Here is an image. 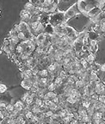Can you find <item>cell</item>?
I'll return each instance as SVG.
<instances>
[{"instance_id":"1","label":"cell","mask_w":105,"mask_h":124,"mask_svg":"<svg viewBox=\"0 0 105 124\" xmlns=\"http://www.w3.org/2000/svg\"><path fill=\"white\" fill-rule=\"evenodd\" d=\"M78 10L80 13L85 16L86 14L91 10L93 8L97 6V1H90V0H79L77 2Z\"/></svg>"},{"instance_id":"2","label":"cell","mask_w":105,"mask_h":124,"mask_svg":"<svg viewBox=\"0 0 105 124\" xmlns=\"http://www.w3.org/2000/svg\"><path fill=\"white\" fill-rule=\"evenodd\" d=\"M65 21V12L56 11L54 13L50 14V21L49 23H51L53 27L60 25L61 23Z\"/></svg>"},{"instance_id":"3","label":"cell","mask_w":105,"mask_h":124,"mask_svg":"<svg viewBox=\"0 0 105 124\" xmlns=\"http://www.w3.org/2000/svg\"><path fill=\"white\" fill-rule=\"evenodd\" d=\"M78 15H82V14L80 13L79 10H78V5H77V2H76L73 5L71 6L68 10L65 12V21H66V23H68L69 20L73 17H76L77 16H78Z\"/></svg>"},{"instance_id":"4","label":"cell","mask_w":105,"mask_h":124,"mask_svg":"<svg viewBox=\"0 0 105 124\" xmlns=\"http://www.w3.org/2000/svg\"><path fill=\"white\" fill-rule=\"evenodd\" d=\"M29 24L30 32L34 36L36 37L37 35H39L40 34L44 33V29L45 25H43L41 23H28Z\"/></svg>"},{"instance_id":"5","label":"cell","mask_w":105,"mask_h":124,"mask_svg":"<svg viewBox=\"0 0 105 124\" xmlns=\"http://www.w3.org/2000/svg\"><path fill=\"white\" fill-rule=\"evenodd\" d=\"M65 30H66V35L69 37L70 40H72V41H73L78 38V35H79V31H77L73 27H72V26H70V25L66 26V27L65 28Z\"/></svg>"},{"instance_id":"6","label":"cell","mask_w":105,"mask_h":124,"mask_svg":"<svg viewBox=\"0 0 105 124\" xmlns=\"http://www.w3.org/2000/svg\"><path fill=\"white\" fill-rule=\"evenodd\" d=\"M58 5L59 1H53L51 4L43 7V12L46 14H49V15L54 13V12L58 11Z\"/></svg>"},{"instance_id":"7","label":"cell","mask_w":105,"mask_h":124,"mask_svg":"<svg viewBox=\"0 0 105 124\" xmlns=\"http://www.w3.org/2000/svg\"><path fill=\"white\" fill-rule=\"evenodd\" d=\"M86 35H87V37L89 38L90 41H97V42H98L102 39V35H99V34H97L94 30L87 31Z\"/></svg>"},{"instance_id":"8","label":"cell","mask_w":105,"mask_h":124,"mask_svg":"<svg viewBox=\"0 0 105 124\" xmlns=\"http://www.w3.org/2000/svg\"><path fill=\"white\" fill-rule=\"evenodd\" d=\"M83 46H84V44H83V41H82L81 39L77 38L75 41H74V44H73V48L76 52V54H78V53L82 52V49H83Z\"/></svg>"},{"instance_id":"9","label":"cell","mask_w":105,"mask_h":124,"mask_svg":"<svg viewBox=\"0 0 105 124\" xmlns=\"http://www.w3.org/2000/svg\"><path fill=\"white\" fill-rule=\"evenodd\" d=\"M102 12V10H101V9L100 8H98L97 6V7H95V8H93L91 10H90L89 12H88L87 14H86V16H85V17H87V18H93V17H97V16L99 15L100 13Z\"/></svg>"},{"instance_id":"10","label":"cell","mask_w":105,"mask_h":124,"mask_svg":"<svg viewBox=\"0 0 105 124\" xmlns=\"http://www.w3.org/2000/svg\"><path fill=\"white\" fill-rule=\"evenodd\" d=\"M20 16H21V21L22 22H24V23H29V21H30V18H31V14L23 9V10L21 11V13H20Z\"/></svg>"},{"instance_id":"11","label":"cell","mask_w":105,"mask_h":124,"mask_svg":"<svg viewBox=\"0 0 105 124\" xmlns=\"http://www.w3.org/2000/svg\"><path fill=\"white\" fill-rule=\"evenodd\" d=\"M44 33L48 35H53V34H54V27H53L51 23L46 24V25H45V29H44Z\"/></svg>"},{"instance_id":"12","label":"cell","mask_w":105,"mask_h":124,"mask_svg":"<svg viewBox=\"0 0 105 124\" xmlns=\"http://www.w3.org/2000/svg\"><path fill=\"white\" fill-rule=\"evenodd\" d=\"M46 38H47V34H45V33H41V34H40L39 35H37V36H36V44H37V46H41V45L45 41Z\"/></svg>"},{"instance_id":"13","label":"cell","mask_w":105,"mask_h":124,"mask_svg":"<svg viewBox=\"0 0 105 124\" xmlns=\"http://www.w3.org/2000/svg\"><path fill=\"white\" fill-rule=\"evenodd\" d=\"M49 21H50V15H49V14H46V13L41 14L40 23H42L43 25H46V24L49 23Z\"/></svg>"},{"instance_id":"14","label":"cell","mask_w":105,"mask_h":124,"mask_svg":"<svg viewBox=\"0 0 105 124\" xmlns=\"http://www.w3.org/2000/svg\"><path fill=\"white\" fill-rule=\"evenodd\" d=\"M21 85L22 88H24V89L27 90L28 91H29L30 89L32 88V86H33V84L31 83L30 80H22L21 83Z\"/></svg>"},{"instance_id":"15","label":"cell","mask_w":105,"mask_h":124,"mask_svg":"<svg viewBox=\"0 0 105 124\" xmlns=\"http://www.w3.org/2000/svg\"><path fill=\"white\" fill-rule=\"evenodd\" d=\"M90 68H91V72H94L97 73V72H100V68H101V64L97 63V62H93L90 64Z\"/></svg>"},{"instance_id":"16","label":"cell","mask_w":105,"mask_h":124,"mask_svg":"<svg viewBox=\"0 0 105 124\" xmlns=\"http://www.w3.org/2000/svg\"><path fill=\"white\" fill-rule=\"evenodd\" d=\"M99 77L97 75V73L94 72H90V82H97V80H99Z\"/></svg>"},{"instance_id":"17","label":"cell","mask_w":105,"mask_h":124,"mask_svg":"<svg viewBox=\"0 0 105 124\" xmlns=\"http://www.w3.org/2000/svg\"><path fill=\"white\" fill-rule=\"evenodd\" d=\"M41 21V16L40 15H32L30 21L29 23H40Z\"/></svg>"},{"instance_id":"18","label":"cell","mask_w":105,"mask_h":124,"mask_svg":"<svg viewBox=\"0 0 105 124\" xmlns=\"http://www.w3.org/2000/svg\"><path fill=\"white\" fill-rule=\"evenodd\" d=\"M102 117H103V113L98 110H96L92 115V120H101Z\"/></svg>"},{"instance_id":"19","label":"cell","mask_w":105,"mask_h":124,"mask_svg":"<svg viewBox=\"0 0 105 124\" xmlns=\"http://www.w3.org/2000/svg\"><path fill=\"white\" fill-rule=\"evenodd\" d=\"M49 75V72H47V69H42L41 70V71H39V72H38V74H37V76L39 78H47Z\"/></svg>"},{"instance_id":"20","label":"cell","mask_w":105,"mask_h":124,"mask_svg":"<svg viewBox=\"0 0 105 124\" xmlns=\"http://www.w3.org/2000/svg\"><path fill=\"white\" fill-rule=\"evenodd\" d=\"M85 60H87V62H89L90 64H92L93 62H95L96 54H92V53H90V54H89L87 55V57H86Z\"/></svg>"},{"instance_id":"21","label":"cell","mask_w":105,"mask_h":124,"mask_svg":"<svg viewBox=\"0 0 105 124\" xmlns=\"http://www.w3.org/2000/svg\"><path fill=\"white\" fill-rule=\"evenodd\" d=\"M74 86H75V88L78 90H80L82 89L83 87H84V83H83V81H81V80L78 79L77 82H75V84H74Z\"/></svg>"},{"instance_id":"22","label":"cell","mask_w":105,"mask_h":124,"mask_svg":"<svg viewBox=\"0 0 105 124\" xmlns=\"http://www.w3.org/2000/svg\"><path fill=\"white\" fill-rule=\"evenodd\" d=\"M7 91V87L4 84H1L0 83V94H3V93L6 92Z\"/></svg>"},{"instance_id":"23","label":"cell","mask_w":105,"mask_h":124,"mask_svg":"<svg viewBox=\"0 0 105 124\" xmlns=\"http://www.w3.org/2000/svg\"><path fill=\"white\" fill-rule=\"evenodd\" d=\"M6 109H7V111L9 113L12 112V111H14V105L12 103H8L7 106H6Z\"/></svg>"},{"instance_id":"24","label":"cell","mask_w":105,"mask_h":124,"mask_svg":"<svg viewBox=\"0 0 105 124\" xmlns=\"http://www.w3.org/2000/svg\"><path fill=\"white\" fill-rule=\"evenodd\" d=\"M2 51L5 53L7 55H8V54H10V53H11V51H10V47H9V46H2Z\"/></svg>"},{"instance_id":"25","label":"cell","mask_w":105,"mask_h":124,"mask_svg":"<svg viewBox=\"0 0 105 124\" xmlns=\"http://www.w3.org/2000/svg\"><path fill=\"white\" fill-rule=\"evenodd\" d=\"M10 43V40H9V38H5L4 40V43H3V46H9Z\"/></svg>"},{"instance_id":"26","label":"cell","mask_w":105,"mask_h":124,"mask_svg":"<svg viewBox=\"0 0 105 124\" xmlns=\"http://www.w3.org/2000/svg\"><path fill=\"white\" fill-rule=\"evenodd\" d=\"M98 101L103 103H105V95H100L98 97Z\"/></svg>"},{"instance_id":"27","label":"cell","mask_w":105,"mask_h":124,"mask_svg":"<svg viewBox=\"0 0 105 124\" xmlns=\"http://www.w3.org/2000/svg\"><path fill=\"white\" fill-rule=\"evenodd\" d=\"M100 25H101V27H102V30H103V34H105V21L103 22V23H102Z\"/></svg>"},{"instance_id":"28","label":"cell","mask_w":105,"mask_h":124,"mask_svg":"<svg viewBox=\"0 0 105 124\" xmlns=\"http://www.w3.org/2000/svg\"><path fill=\"white\" fill-rule=\"evenodd\" d=\"M100 72H105V63H104V64H102V65H101V68H100Z\"/></svg>"},{"instance_id":"29","label":"cell","mask_w":105,"mask_h":124,"mask_svg":"<svg viewBox=\"0 0 105 124\" xmlns=\"http://www.w3.org/2000/svg\"><path fill=\"white\" fill-rule=\"evenodd\" d=\"M101 122H103V124H105V113L103 114V117H102V119H101Z\"/></svg>"},{"instance_id":"30","label":"cell","mask_w":105,"mask_h":124,"mask_svg":"<svg viewBox=\"0 0 105 124\" xmlns=\"http://www.w3.org/2000/svg\"><path fill=\"white\" fill-rule=\"evenodd\" d=\"M79 124H86V123H84V122H79Z\"/></svg>"},{"instance_id":"31","label":"cell","mask_w":105,"mask_h":124,"mask_svg":"<svg viewBox=\"0 0 105 124\" xmlns=\"http://www.w3.org/2000/svg\"><path fill=\"white\" fill-rule=\"evenodd\" d=\"M0 16H1V11H0Z\"/></svg>"}]
</instances>
